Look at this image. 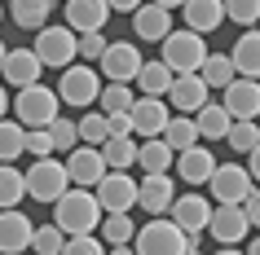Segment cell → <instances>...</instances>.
I'll use <instances>...</instances> for the list:
<instances>
[{"label":"cell","mask_w":260,"mask_h":255,"mask_svg":"<svg viewBox=\"0 0 260 255\" xmlns=\"http://www.w3.org/2000/svg\"><path fill=\"white\" fill-rule=\"evenodd\" d=\"M102 207H97V194L93 189H67L62 198L53 202V225L67 233V238H80V233H93L97 225H102Z\"/></svg>","instance_id":"obj_1"},{"label":"cell","mask_w":260,"mask_h":255,"mask_svg":"<svg viewBox=\"0 0 260 255\" xmlns=\"http://www.w3.org/2000/svg\"><path fill=\"white\" fill-rule=\"evenodd\" d=\"M207 35H199V31H190V27H172L164 35V40H159V49H164V57H159V62H164L168 70H172V75H194V70L203 66V57H207Z\"/></svg>","instance_id":"obj_2"},{"label":"cell","mask_w":260,"mask_h":255,"mask_svg":"<svg viewBox=\"0 0 260 255\" xmlns=\"http://www.w3.org/2000/svg\"><path fill=\"white\" fill-rule=\"evenodd\" d=\"M185 246H190V238H185L168 215H150V220L137 225V233H133V251L137 255H185Z\"/></svg>","instance_id":"obj_3"},{"label":"cell","mask_w":260,"mask_h":255,"mask_svg":"<svg viewBox=\"0 0 260 255\" xmlns=\"http://www.w3.org/2000/svg\"><path fill=\"white\" fill-rule=\"evenodd\" d=\"M75 44H80V35H75L67 22H62V27L44 22V27L36 31V44H31V53L40 57V66H44V70H62V66H71V62H80Z\"/></svg>","instance_id":"obj_4"},{"label":"cell","mask_w":260,"mask_h":255,"mask_svg":"<svg viewBox=\"0 0 260 255\" xmlns=\"http://www.w3.org/2000/svg\"><path fill=\"white\" fill-rule=\"evenodd\" d=\"M9 110L18 115L22 128H49V123L62 115V101H57L53 88H44V84H27V88H18V97L9 101Z\"/></svg>","instance_id":"obj_5"},{"label":"cell","mask_w":260,"mask_h":255,"mask_svg":"<svg viewBox=\"0 0 260 255\" xmlns=\"http://www.w3.org/2000/svg\"><path fill=\"white\" fill-rule=\"evenodd\" d=\"M57 101L62 106H97V93H102V70L93 62H71L62 66V80H57Z\"/></svg>","instance_id":"obj_6"},{"label":"cell","mask_w":260,"mask_h":255,"mask_svg":"<svg viewBox=\"0 0 260 255\" xmlns=\"http://www.w3.org/2000/svg\"><path fill=\"white\" fill-rule=\"evenodd\" d=\"M27 198H36V202H57L62 194L71 189V176H67V167H62V159H36L27 167Z\"/></svg>","instance_id":"obj_7"},{"label":"cell","mask_w":260,"mask_h":255,"mask_svg":"<svg viewBox=\"0 0 260 255\" xmlns=\"http://www.w3.org/2000/svg\"><path fill=\"white\" fill-rule=\"evenodd\" d=\"M141 49L133 40H106V53L97 57V70L106 75V84H133L141 70Z\"/></svg>","instance_id":"obj_8"},{"label":"cell","mask_w":260,"mask_h":255,"mask_svg":"<svg viewBox=\"0 0 260 255\" xmlns=\"http://www.w3.org/2000/svg\"><path fill=\"white\" fill-rule=\"evenodd\" d=\"M207 189H212V198H216V202L243 207V198L251 194V189H256V180L247 176V167H243V163H216V172H212Z\"/></svg>","instance_id":"obj_9"},{"label":"cell","mask_w":260,"mask_h":255,"mask_svg":"<svg viewBox=\"0 0 260 255\" xmlns=\"http://www.w3.org/2000/svg\"><path fill=\"white\" fill-rule=\"evenodd\" d=\"M93 194H97V207L102 211H133L137 207V180L128 172H106L93 185Z\"/></svg>","instance_id":"obj_10"},{"label":"cell","mask_w":260,"mask_h":255,"mask_svg":"<svg viewBox=\"0 0 260 255\" xmlns=\"http://www.w3.org/2000/svg\"><path fill=\"white\" fill-rule=\"evenodd\" d=\"M207 233L220 242V246H243V238L251 233L243 207H230V202H212V215H207Z\"/></svg>","instance_id":"obj_11"},{"label":"cell","mask_w":260,"mask_h":255,"mask_svg":"<svg viewBox=\"0 0 260 255\" xmlns=\"http://www.w3.org/2000/svg\"><path fill=\"white\" fill-rule=\"evenodd\" d=\"M207 215H212V202H207L203 194H181V198H172V207H168V220H172L185 238H203Z\"/></svg>","instance_id":"obj_12"},{"label":"cell","mask_w":260,"mask_h":255,"mask_svg":"<svg viewBox=\"0 0 260 255\" xmlns=\"http://www.w3.org/2000/svg\"><path fill=\"white\" fill-rule=\"evenodd\" d=\"M220 106H225L230 119H256L260 115V80L234 75V80L220 88Z\"/></svg>","instance_id":"obj_13"},{"label":"cell","mask_w":260,"mask_h":255,"mask_svg":"<svg viewBox=\"0 0 260 255\" xmlns=\"http://www.w3.org/2000/svg\"><path fill=\"white\" fill-rule=\"evenodd\" d=\"M62 167H67L71 185H80V189H93L97 180L110 172L97 145H75V150H67V163H62Z\"/></svg>","instance_id":"obj_14"},{"label":"cell","mask_w":260,"mask_h":255,"mask_svg":"<svg viewBox=\"0 0 260 255\" xmlns=\"http://www.w3.org/2000/svg\"><path fill=\"white\" fill-rule=\"evenodd\" d=\"M128 119H133V132L141 136V141H150V136H164L168 128V101L164 97H137L133 106H128Z\"/></svg>","instance_id":"obj_15"},{"label":"cell","mask_w":260,"mask_h":255,"mask_svg":"<svg viewBox=\"0 0 260 255\" xmlns=\"http://www.w3.org/2000/svg\"><path fill=\"white\" fill-rule=\"evenodd\" d=\"M172 31V9H164V5H154V0H141L137 9H133V35L146 44H159Z\"/></svg>","instance_id":"obj_16"},{"label":"cell","mask_w":260,"mask_h":255,"mask_svg":"<svg viewBox=\"0 0 260 255\" xmlns=\"http://www.w3.org/2000/svg\"><path fill=\"white\" fill-rule=\"evenodd\" d=\"M31 233H36V225H31L27 211H0V255H22L31 251Z\"/></svg>","instance_id":"obj_17"},{"label":"cell","mask_w":260,"mask_h":255,"mask_svg":"<svg viewBox=\"0 0 260 255\" xmlns=\"http://www.w3.org/2000/svg\"><path fill=\"white\" fill-rule=\"evenodd\" d=\"M110 18V5L106 0H67V9H62V22H67L75 35L84 31H102Z\"/></svg>","instance_id":"obj_18"},{"label":"cell","mask_w":260,"mask_h":255,"mask_svg":"<svg viewBox=\"0 0 260 255\" xmlns=\"http://www.w3.org/2000/svg\"><path fill=\"white\" fill-rule=\"evenodd\" d=\"M172 198H177V185H172V176L159 172V176H141L137 180V207L150 215H164L168 207H172Z\"/></svg>","instance_id":"obj_19"},{"label":"cell","mask_w":260,"mask_h":255,"mask_svg":"<svg viewBox=\"0 0 260 255\" xmlns=\"http://www.w3.org/2000/svg\"><path fill=\"white\" fill-rule=\"evenodd\" d=\"M44 66H40V57L31 53V49H9L5 53V66H0V80L5 84H14V88H27V84H40Z\"/></svg>","instance_id":"obj_20"},{"label":"cell","mask_w":260,"mask_h":255,"mask_svg":"<svg viewBox=\"0 0 260 255\" xmlns=\"http://www.w3.org/2000/svg\"><path fill=\"white\" fill-rule=\"evenodd\" d=\"M207 93H212V88H207L203 80H199V70H194V75H172V88H168V106H177V115H194V110L203 106L207 101Z\"/></svg>","instance_id":"obj_21"},{"label":"cell","mask_w":260,"mask_h":255,"mask_svg":"<svg viewBox=\"0 0 260 255\" xmlns=\"http://www.w3.org/2000/svg\"><path fill=\"white\" fill-rule=\"evenodd\" d=\"M172 167H177V176L185 185H207L212 172H216V159H212L207 145H190V150H181L177 159H172Z\"/></svg>","instance_id":"obj_22"},{"label":"cell","mask_w":260,"mask_h":255,"mask_svg":"<svg viewBox=\"0 0 260 255\" xmlns=\"http://www.w3.org/2000/svg\"><path fill=\"white\" fill-rule=\"evenodd\" d=\"M230 62L243 80H260V27H247L230 49Z\"/></svg>","instance_id":"obj_23"},{"label":"cell","mask_w":260,"mask_h":255,"mask_svg":"<svg viewBox=\"0 0 260 255\" xmlns=\"http://www.w3.org/2000/svg\"><path fill=\"white\" fill-rule=\"evenodd\" d=\"M181 14H185V27H190V31L212 35V31L225 22V5H220V0H185Z\"/></svg>","instance_id":"obj_24"},{"label":"cell","mask_w":260,"mask_h":255,"mask_svg":"<svg viewBox=\"0 0 260 255\" xmlns=\"http://www.w3.org/2000/svg\"><path fill=\"white\" fill-rule=\"evenodd\" d=\"M230 115H225V106L220 101H203V106L194 110V128H199V136L203 141H225V132H230Z\"/></svg>","instance_id":"obj_25"},{"label":"cell","mask_w":260,"mask_h":255,"mask_svg":"<svg viewBox=\"0 0 260 255\" xmlns=\"http://www.w3.org/2000/svg\"><path fill=\"white\" fill-rule=\"evenodd\" d=\"M172 145H168L164 136H150V141H141L137 145V167L146 176H159V172H172Z\"/></svg>","instance_id":"obj_26"},{"label":"cell","mask_w":260,"mask_h":255,"mask_svg":"<svg viewBox=\"0 0 260 255\" xmlns=\"http://www.w3.org/2000/svg\"><path fill=\"white\" fill-rule=\"evenodd\" d=\"M53 5L57 0H9V18L22 31H40L49 22V14H53Z\"/></svg>","instance_id":"obj_27"},{"label":"cell","mask_w":260,"mask_h":255,"mask_svg":"<svg viewBox=\"0 0 260 255\" xmlns=\"http://www.w3.org/2000/svg\"><path fill=\"white\" fill-rule=\"evenodd\" d=\"M97 233H102V242H106V246H128V242H133V233H137L133 211H106V215H102V225H97Z\"/></svg>","instance_id":"obj_28"},{"label":"cell","mask_w":260,"mask_h":255,"mask_svg":"<svg viewBox=\"0 0 260 255\" xmlns=\"http://www.w3.org/2000/svg\"><path fill=\"white\" fill-rule=\"evenodd\" d=\"M97 150H102V159H106L110 172H133V163H137V145H133V136H106Z\"/></svg>","instance_id":"obj_29"},{"label":"cell","mask_w":260,"mask_h":255,"mask_svg":"<svg viewBox=\"0 0 260 255\" xmlns=\"http://www.w3.org/2000/svg\"><path fill=\"white\" fill-rule=\"evenodd\" d=\"M137 88H141V97H164L168 88H172V70L154 57V62H141V70H137Z\"/></svg>","instance_id":"obj_30"},{"label":"cell","mask_w":260,"mask_h":255,"mask_svg":"<svg viewBox=\"0 0 260 255\" xmlns=\"http://www.w3.org/2000/svg\"><path fill=\"white\" fill-rule=\"evenodd\" d=\"M164 141L172 145V154L199 145L203 136H199V128H194V115H172V119H168V128H164Z\"/></svg>","instance_id":"obj_31"},{"label":"cell","mask_w":260,"mask_h":255,"mask_svg":"<svg viewBox=\"0 0 260 255\" xmlns=\"http://www.w3.org/2000/svg\"><path fill=\"white\" fill-rule=\"evenodd\" d=\"M27 198V176L18 172L14 163H0V211H9Z\"/></svg>","instance_id":"obj_32"},{"label":"cell","mask_w":260,"mask_h":255,"mask_svg":"<svg viewBox=\"0 0 260 255\" xmlns=\"http://www.w3.org/2000/svg\"><path fill=\"white\" fill-rule=\"evenodd\" d=\"M234 75H238V70H234L230 53H207V57H203V66H199V80H203L207 88H225Z\"/></svg>","instance_id":"obj_33"},{"label":"cell","mask_w":260,"mask_h":255,"mask_svg":"<svg viewBox=\"0 0 260 255\" xmlns=\"http://www.w3.org/2000/svg\"><path fill=\"white\" fill-rule=\"evenodd\" d=\"M18 154H27V128L18 119H0V163H14Z\"/></svg>","instance_id":"obj_34"},{"label":"cell","mask_w":260,"mask_h":255,"mask_svg":"<svg viewBox=\"0 0 260 255\" xmlns=\"http://www.w3.org/2000/svg\"><path fill=\"white\" fill-rule=\"evenodd\" d=\"M75 132H80V145H102L110 136V119L102 110H84L80 119H75Z\"/></svg>","instance_id":"obj_35"},{"label":"cell","mask_w":260,"mask_h":255,"mask_svg":"<svg viewBox=\"0 0 260 255\" xmlns=\"http://www.w3.org/2000/svg\"><path fill=\"white\" fill-rule=\"evenodd\" d=\"M256 141H260L256 119H234L230 132H225V145H230L234 154H251V150H256Z\"/></svg>","instance_id":"obj_36"},{"label":"cell","mask_w":260,"mask_h":255,"mask_svg":"<svg viewBox=\"0 0 260 255\" xmlns=\"http://www.w3.org/2000/svg\"><path fill=\"white\" fill-rule=\"evenodd\" d=\"M133 101H137V97H133V84H102V93H97L102 115H119V110H128Z\"/></svg>","instance_id":"obj_37"},{"label":"cell","mask_w":260,"mask_h":255,"mask_svg":"<svg viewBox=\"0 0 260 255\" xmlns=\"http://www.w3.org/2000/svg\"><path fill=\"white\" fill-rule=\"evenodd\" d=\"M62 242H67V233L57 225H44L31 233V255H62Z\"/></svg>","instance_id":"obj_38"},{"label":"cell","mask_w":260,"mask_h":255,"mask_svg":"<svg viewBox=\"0 0 260 255\" xmlns=\"http://www.w3.org/2000/svg\"><path fill=\"white\" fill-rule=\"evenodd\" d=\"M225 5V18L238 22V27H256L260 22V0H220Z\"/></svg>","instance_id":"obj_39"},{"label":"cell","mask_w":260,"mask_h":255,"mask_svg":"<svg viewBox=\"0 0 260 255\" xmlns=\"http://www.w3.org/2000/svg\"><path fill=\"white\" fill-rule=\"evenodd\" d=\"M49 136H53V150H75V145H80L75 119H62V115H57V119L49 123Z\"/></svg>","instance_id":"obj_40"},{"label":"cell","mask_w":260,"mask_h":255,"mask_svg":"<svg viewBox=\"0 0 260 255\" xmlns=\"http://www.w3.org/2000/svg\"><path fill=\"white\" fill-rule=\"evenodd\" d=\"M75 53H80V62H93L97 66V57L106 53V35H102V31H84L80 44H75Z\"/></svg>","instance_id":"obj_41"},{"label":"cell","mask_w":260,"mask_h":255,"mask_svg":"<svg viewBox=\"0 0 260 255\" xmlns=\"http://www.w3.org/2000/svg\"><path fill=\"white\" fill-rule=\"evenodd\" d=\"M62 255H106V242H97L93 233H80V238L62 242Z\"/></svg>","instance_id":"obj_42"},{"label":"cell","mask_w":260,"mask_h":255,"mask_svg":"<svg viewBox=\"0 0 260 255\" xmlns=\"http://www.w3.org/2000/svg\"><path fill=\"white\" fill-rule=\"evenodd\" d=\"M27 154H31V159H49V154H53V136H49V128H27Z\"/></svg>","instance_id":"obj_43"},{"label":"cell","mask_w":260,"mask_h":255,"mask_svg":"<svg viewBox=\"0 0 260 255\" xmlns=\"http://www.w3.org/2000/svg\"><path fill=\"white\" fill-rule=\"evenodd\" d=\"M243 215H247V225H251V229H260V185L243 198Z\"/></svg>","instance_id":"obj_44"},{"label":"cell","mask_w":260,"mask_h":255,"mask_svg":"<svg viewBox=\"0 0 260 255\" xmlns=\"http://www.w3.org/2000/svg\"><path fill=\"white\" fill-rule=\"evenodd\" d=\"M106 119H110V136H133V119H128V110L106 115Z\"/></svg>","instance_id":"obj_45"},{"label":"cell","mask_w":260,"mask_h":255,"mask_svg":"<svg viewBox=\"0 0 260 255\" xmlns=\"http://www.w3.org/2000/svg\"><path fill=\"white\" fill-rule=\"evenodd\" d=\"M247 176H251V180L260 185V141H256V150L247 154Z\"/></svg>","instance_id":"obj_46"},{"label":"cell","mask_w":260,"mask_h":255,"mask_svg":"<svg viewBox=\"0 0 260 255\" xmlns=\"http://www.w3.org/2000/svg\"><path fill=\"white\" fill-rule=\"evenodd\" d=\"M106 5H110V14H133L141 0H106Z\"/></svg>","instance_id":"obj_47"},{"label":"cell","mask_w":260,"mask_h":255,"mask_svg":"<svg viewBox=\"0 0 260 255\" xmlns=\"http://www.w3.org/2000/svg\"><path fill=\"white\" fill-rule=\"evenodd\" d=\"M106 255H137V251H133V242H128V246H106Z\"/></svg>","instance_id":"obj_48"},{"label":"cell","mask_w":260,"mask_h":255,"mask_svg":"<svg viewBox=\"0 0 260 255\" xmlns=\"http://www.w3.org/2000/svg\"><path fill=\"white\" fill-rule=\"evenodd\" d=\"M9 115V93H5V84H0V119Z\"/></svg>","instance_id":"obj_49"},{"label":"cell","mask_w":260,"mask_h":255,"mask_svg":"<svg viewBox=\"0 0 260 255\" xmlns=\"http://www.w3.org/2000/svg\"><path fill=\"white\" fill-rule=\"evenodd\" d=\"M185 255H203V246H199V238H190V246H185Z\"/></svg>","instance_id":"obj_50"},{"label":"cell","mask_w":260,"mask_h":255,"mask_svg":"<svg viewBox=\"0 0 260 255\" xmlns=\"http://www.w3.org/2000/svg\"><path fill=\"white\" fill-rule=\"evenodd\" d=\"M243 255H260V238H251V242H247V251Z\"/></svg>","instance_id":"obj_51"},{"label":"cell","mask_w":260,"mask_h":255,"mask_svg":"<svg viewBox=\"0 0 260 255\" xmlns=\"http://www.w3.org/2000/svg\"><path fill=\"white\" fill-rule=\"evenodd\" d=\"M154 5H164V9H181L185 0H154Z\"/></svg>","instance_id":"obj_52"},{"label":"cell","mask_w":260,"mask_h":255,"mask_svg":"<svg viewBox=\"0 0 260 255\" xmlns=\"http://www.w3.org/2000/svg\"><path fill=\"white\" fill-rule=\"evenodd\" d=\"M216 255H243V251H238V246H220Z\"/></svg>","instance_id":"obj_53"},{"label":"cell","mask_w":260,"mask_h":255,"mask_svg":"<svg viewBox=\"0 0 260 255\" xmlns=\"http://www.w3.org/2000/svg\"><path fill=\"white\" fill-rule=\"evenodd\" d=\"M5 53H9V49H5V40H0V66H5Z\"/></svg>","instance_id":"obj_54"},{"label":"cell","mask_w":260,"mask_h":255,"mask_svg":"<svg viewBox=\"0 0 260 255\" xmlns=\"http://www.w3.org/2000/svg\"><path fill=\"white\" fill-rule=\"evenodd\" d=\"M256 128H260V115H256Z\"/></svg>","instance_id":"obj_55"},{"label":"cell","mask_w":260,"mask_h":255,"mask_svg":"<svg viewBox=\"0 0 260 255\" xmlns=\"http://www.w3.org/2000/svg\"><path fill=\"white\" fill-rule=\"evenodd\" d=\"M0 18H5V9H0Z\"/></svg>","instance_id":"obj_56"},{"label":"cell","mask_w":260,"mask_h":255,"mask_svg":"<svg viewBox=\"0 0 260 255\" xmlns=\"http://www.w3.org/2000/svg\"><path fill=\"white\" fill-rule=\"evenodd\" d=\"M62 5H67V0H62Z\"/></svg>","instance_id":"obj_57"},{"label":"cell","mask_w":260,"mask_h":255,"mask_svg":"<svg viewBox=\"0 0 260 255\" xmlns=\"http://www.w3.org/2000/svg\"><path fill=\"white\" fill-rule=\"evenodd\" d=\"M256 27H260V22H256Z\"/></svg>","instance_id":"obj_58"}]
</instances>
